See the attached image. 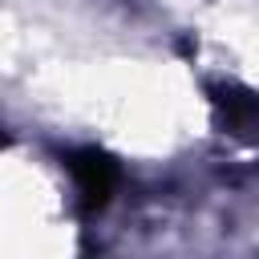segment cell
Segmentation results:
<instances>
[{
  "instance_id": "2",
  "label": "cell",
  "mask_w": 259,
  "mask_h": 259,
  "mask_svg": "<svg viewBox=\"0 0 259 259\" xmlns=\"http://www.w3.org/2000/svg\"><path fill=\"white\" fill-rule=\"evenodd\" d=\"M214 121L223 125V134L235 138H259V93L255 89H239V85H206Z\"/></svg>"
},
{
  "instance_id": "1",
  "label": "cell",
  "mask_w": 259,
  "mask_h": 259,
  "mask_svg": "<svg viewBox=\"0 0 259 259\" xmlns=\"http://www.w3.org/2000/svg\"><path fill=\"white\" fill-rule=\"evenodd\" d=\"M61 166H65L69 178H73L81 219H97V214L113 202V194H117V186H121V166H117V158L105 154L101 146H77V150L61 154Z\"/></svg>"
}]
</instances>
